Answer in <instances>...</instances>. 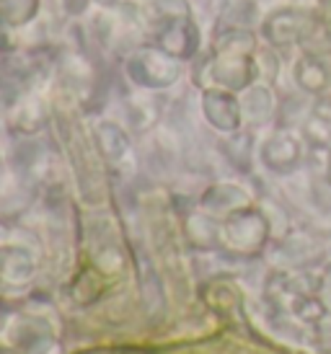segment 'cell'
<instances>
[{
  "label": "cell",
  "mask_w": 331,
  "mask_h": 354,
  "mask_svg": "<svg viewBox=\"0 0 331 354\" xmlns=\"http://www.w3.org/2000/svg\"><path fill=\"white\" fill-rule=\"evenodd\" d=\"M329 334H331V324H329Z\"/></svg>",
  "instance_id": "ac0fdd59"
},
{
  "label": "cell",
  "mask_w": 331,
  "mask_h": 354,
  "mask_svg": "<svg viewBox=\"0 0 331 354\" xmlns=\"http://www.w3.org/2000/svg\"><path fill=\"white\" fill-rule=\"evenodd\" d=\"M39 16V0H0V21L10 29L29 26Z\"/></svg>",
  "instance_id": "ba28073f"
},
{
  "label": "cell",
  "mask_w": 331,
  "mask_h": 354,
  "mask_svg": "<svg viewBox=\"0 0 331 354\" xmlns=\"http://www.w3.org/2000/svg\"><path fill=\"white\" fill-rule=\"evenodd\" d=\"M246 114L253 119V122H264V119L272 114V96L267 88H251L249 96L244 101Z\"/></svg>",
  "instance_id": "30bf717a"
},
{
  "label": "cell",
  "mask_w": 331,
  "mask_h": 354,
  "mask_svg": "<svg viewBox=\"0 0 331 354\" xmlns=\"http://www.w3.org/2000/svg\"><path fill=\"white\" fill-rule=\"evenodd\" d=\"M228 238L241 248L262 246V241L267 238V223H264L262 215H256V212L233 215L228 220Z\"/></svg>",
  "instance_id": "52a82bcc"
},
{
  "label": "cell",
  "mask_w": 331,
  "mask_h": 354,
  "mask_svg": "<svg viewBox=\"0 0 331 354\" xmlns=\"http://www.w3.org/2000/svg\"><path fill=\"white\" fill-rule=\"evenodd\" d=\"M137 16L145 21L150 29H158L168 21L189 19L192 8L186 0H137Z\"/></svg>",
  "instance_id": "8992f818"
},
{
  "label": "cell",
  "mask_w": 331,
  "mask_h": 354,
  "mask_svg": "<svg viewBox=\"0 0 331 354\" xmlns=\"http://www.w3.org/2000/svg\"><path fill=\"white\" fill-rule=\"evenodd\" d=\"M91 6V0H62V8L68 16H83Z\"/></svg>",
  "instance_id": "4fadbf2b"
},
{
  "label": "cell",
  "mask_w": 331,
  "mask_h": 354,
  "mask_svg": "<svg viewBox=\"0 0 331 354\" xmlns=\"http://www.w3.org/2000/svg\"><path fill=\"white\" fill-rule=\"evenodd\" d=\"M326 181L331 184V160H329V168H326Z\"/></svg>",
  "instance_id": "e0dca14e"
},
{
  "label": "cell",
  "mask_w": 331,
  "mask_h": 354,
  "mask_svg": "<svg viewBox=\"0 0 331 354\" xmlns=\"http://www.w3.org/2000/svg\"><path fill=\"white\" fill-rule=\"evenodd\" d=\"M313 114L331 124V99H321V101H319V104H316V109H313Z\"/></svg>",
  "instance_id": "2e32d148"
},
{
  "label": "cell",
  "mask_w": 331,
  "mask_h": 354,
  "mask_svg": "<svg viewBox=\"0 0 331 354\" xmlns=\"http://www.w3.org/2000/svg\"><path fill=\"white\" fill-rule=\"evenodd\" d=\"M202 109H205V117L210 119V124H215L217 129L231 132L241 124V106L225 91H205Z\"/></svg>",
  "instance_id": "277c9868"
},
{
  "label": "cell",
  "mask_w": 331,
  "mask_h": 354,
  "mask_svg": "<svg viewBox=\"0 0 331 354\" xmlns=\"http://www.w3.org/2000/svg\"><path fill=\"white\" fill-rule=\"evenodd\" d=\"M0 68H3V62H0Z\"/></svg>",
  "instance_id": "d6986e66"
},
{
  "label": "cell",
  "mask_w": 331,
  "mask_h": 354,
  "mask_svg": "<svg viewBox=\"0 0 331 354\" xmlns=\"http://www.w3.org/2000/svg\"><path fill=\"white\" fill-rule=\"evenodd\" d=\"M225 24L231 26H251L253 19H256V6L251 0H235L225 8Z\"/></svg>",
  "instance_id": "8fae6325"
},
{
  "label": "cell",
  "mask_w": 331,
  "mask_h": 354,
  "mask_svg": "<svg viewBox=\"0 0 331 354\" xmlns=\"http://www.w3.org/2000/svg\"><path fill=\"white\" fill-rule=\"evenodd\" d=\"M0 50L3 52L16 50V39H10V26L3 24V21H0Z\"/></svg>",
  "instance_id": "5bb4252c"
},
{
  "label": "cell",
  "mask_w": 331,
  "mask_h": 354,
  "mask_svg": "<svg viewBox=\"0 0 331 354\" xmlns=\"http://www.w3.org/2000/svg\"><path fill=\"white\" fill-rule=\"evenodd\" d=\"M107 3H111V0H107Z\"/></svg>",
  "instance_id": "ffe728a7"
},
{
  "label": "cell",
  "mask_w": 331,
  "mask_h": 354,
  "mask_svg": "<svg viewBox=\"0 0 331 354\" xmlns=\"http://www.w3.org/2000/svg\"><path fill=\"white\" fill-rule=\"evenodd\" d=\"M295 313L301 315V321H305V324H319L326 318V305L321 303V297L301 295L295 303Z\"/></svg>",
  "instance_id": "7c38bea8"
},
{
  "label": "cell",
  "mask_w": 331,
  "mask_h": 354,
  "mask_svg": "<svg viewBox=\"0 0 331 354\" xmlns=\"http://www.w3.org/2000/svg\"><path fill=\"white\" fill-rule=\"evenodd\" d=\"M311 21L303 19V13L298 16L295 10H280L267 19L264 24V37L272 41V44H292V41H301L305 29H308Z\"/></svg>",
  "instance_id": "5b68a950"
},
{
  "label": "cell",
  "mask_w": 331,
  "mask_h": 354,
  "mask_svg": "<svg viewBox=\"0 0 331 354\" xmlns=\"http://www.w3.org/2000/svg\"><path fill=\"white\" fill-rule=\"evenodd\" d=\"M319 292L323 295V300L331 303V264L321 272V285H319Z\"/></svg>",
  "instance_id": "9a60e30c"
},
{
  "label": "cell",
  "mask_w": 331,
  "mask_h": 354,
  "mask_svg": "<svg viewBox=\"0 0 331 354\" xmlns=\"http://www.w3.org/2000/svg\"><path fill=\"white\" fill-rule=\"evenodd\" d=\"M125 73L140 88L161 91L174 86L181 68H179V59L153 44V47H140L132 52L125 62Z\"/></svg>",
  "instance_id": "6da1fadb"
},
{
  "label": "cell",
  "mask_w": 331,
  "mask_h": 354,
  "mask_svg": "<svg viewBox=\"0 0 331 354\" xmlns=\"http://www.w3.org/2000/svg\"><path fill=\"white\" fill-rule=\"evenodd\" d=\"M156 31V44L176 59H192L199 50V31L192 19L168 21Z\"/></svg>",
  "instance_id": "7a4b0ae2"
},
{
  "label": "cell",
  "mask_w": 331,
  "mask_h": 354,
  "mask_svg": "<svg viewBox=\"0 0 331 354\" xmlns=\"http://www.w3.org/2000/svg\"><path fill=\"white\" fill-rule=\"evenodd\" d=\"M301 142L283 132V135H274L272 140H267L262 148V160L267 168H272L277 174H290L301 163Z\"/></svg>",
  "instance_id": "3957f363"
},
{
  "label": "cell",
  "mask_w": 331,
  "mask_h": 354,
  "mask_svg": "<svg viewBox=\"0 0 331 354\" xmlns=\"http://www.w3.org/2000/svg\"><path fill=\"white\" fill-rule=\"evenodd\" d=\"M295 75H298V83H301L303 91L308 93H319L329 86V70L321 59H316L313 55L301 59V65L295 68Z\"/></svg>",
  "instance_id": "9c48e42d"
}]
</instances>
